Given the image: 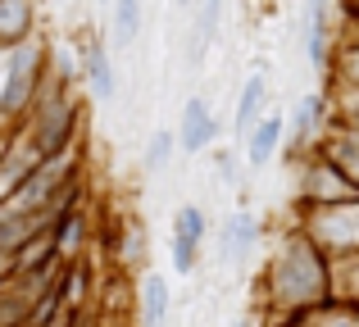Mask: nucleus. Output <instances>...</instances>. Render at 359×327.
<instances>
[{"label": "nucleus", "mask_w": 359, "mask_h": 327, "mask_svg": "<svg viewBox=\"0 0 359 327\" xmlns=\"http://www.w3.org/2000/svg\"><path fill=\"white\" fill-rule=\"evenodd\" d=\"M327 300H332V291H327V255L296 223H287L269 264H264V305L282 323H291Z\"/></svg>", "instance_id": "obj_1"}, {"label": "nucleus", "mask_w": 359, "mask_h": 327, "mask_svg": "<svg viewBox=\"0 0 359 327\" xmlns=\"http://www.w3.org/2000/svg\"><path fill=\"white\" fill-rule=\"evenodd\" d=\"M82 118H87V109H82V100H78V87L55 82L50 69H46L41 96H36V105L27 109V118L18 127H23L27 141L36 146V155H41V160H50V155H64V151H73V146H78Z\"/></svg>", "instance_id": "obj_2"}, {"label": "nucleus", "mask_w": 359, "mask_h": 327, "mask_svg": "<svg viewBox=\"0 0 359 327\" xmlns=\"http://www.w3.org/2000/svg\"><path fill=\"white\" fill-rule=\"evenodd\" d=\"M46 69H50V46L41 36H27L0 55V127H18L27 118V109L41 96Z\"/></svg>", "instance_id": "obj_3"}, {"label": "nucleus", "mask_w": 359, "mask_h": 327, "mask_svg": "<svg viewBox=\"0 0 359 327\" xmlns=\"http://www.w3.org/2000/svg\"><path fill=\"white\" fill-rule=\"evenodd\" d=\"M296 228L323 250L327 259L359 255V195L341 204H318V209H296Z\"/></svg>", "instance_id": "obj_4"}, {"label": "nucleus", "mask_w": 359, "mask_h": 327, "mask_svg": "<svg viewBox=\"0 0 359 327\" xmlns=\"http://www.w3.org/2000/svg\"><path fill=\"white\" fill-rule=\"evenodd\" d=\"M296 164V209H318V204H341V200H355V186L346 182V173L327 160L323 151H309L300 155Z\"/></svg>", "instance_id": "obj_5"}, {"label": "nucleus", "mask_w": 359, "mask_h": 327, "mask_svg": "<svg viewBox=\"0 0 359 327\" xmlns=\"http://www.w3.org/2000/svg\"><path fill=\"white\" fill-rule=\"evenodd\" d=\"M78 73H82V87L91 91V100L109 105V100L118 96L114 55H109V41L100 32H82V41H78Z\"/></svg>", "instance_id": "obj_6"}, {"label": "nucleus", "mask_w": 359, "mask_h": 327, "mask_svg": "<svg viewBox=\"0 0 359 327\" xmlns=\"http://www.w3.org/2000/svg\"><path fill=\"white\" fill-rule=\"evenodd\" d=\"M327 123H332V109H327V91H309V96L300 100L296 109H291V118H287V146H282V151H287L291 160L309 155V151L318 146V137L327 132Z\"/></svg>", "instance_id": "obj_7"}, {"label": "nucleus", "mask_w": 359, "mask_h": 327, "mask_svg": "<svg viewBox=\"0 0 359 327\" xmlns=\"http://www.w3.org/2000/svg\"><path fill=\"white\" fill-rule=\"evenodd\" d=\"M210 237V218H205L201 204H182L173 214V273H196L201 264V246Z\"/></svg>", "instance_id": "obj_8"}, {"label": "nucleus", "mask_w": 359, "mask_h": 327, "mask_svg": "<svg viewBox=\"0 0 359 327\" xmlns=\"http://www.w3.org/2000/svg\"><path fill=\"white\" fill-rule=\"evenodd\" d=\"M177 151L182 155H201V151H210L214 141H219V118H214V109H210V100L205 96H191L182 105V118H177Z\"/></svg>", "instance_id": "obj_9"}, {"label": "nucleus", "mask_w": 359, "mask_h": 327, "mask_svg": "<svg viewBox=\"0 0 359 327\" xmlns=\"http://www.w3.org/2000/svg\"><path fill=\"white\" fill-rule=\"evenodd\" d=\"M282 146H287V118L282 114H264L259 123L241 137V155H245L250 168H269L282 155Z\"/></svg>", "instance_id": "obj_10"}, {"label": "nucleus", "mask_w": 359, "mask_h": 327, "mask_svg": "<svg viewBox=\"0 0 359 327\" xmlns=\"http://www.w3.org/2000/svg\"><path fill=\"white\" fill-rule=\"evenodd\" d=\"M305 55L314 69H327L332 60V46H337V27H332V0H309L305 5Z\"/></svg>", "instance_id": "obj_11"}, {"label": "nucleus", "mask_w": 359, "mask_h": 327, "mask_svg": "<svg viewBox=\"0 0 359 327\" xmlns=\"http://www.w3.org/2000/svg\"><path fill=\"white\" fill-rule=\"evenodd\" d=\"M87 237H91V209H87V204H73V209H64L60 218L50 223L55 259H60V264H73V259H82V250H87Z\"/></svg>", "instance_id": "obj_12"}, {"label": "nucleus", "mask_w": 359, "mask_h": 327, "mask_svg": "<svg viewBox=\"0 0 359 327\" xmlns=\"http://www.w3.org/2000/svg\"><path fill=\"white\" fill-rule=\"evenodd\" d=\"M314 151H323L327 160L346 173V182L359 191V127H351V123H327V132L318 137Z\"/></svg>", "instance_id": "obj_13"}, {"label": "nucleus", "mask_w": 359, "mask_h": 327, "mask_svg": "<svg viewBox=\"0 0 359 327\" xmlns=\"http://www.w3.org/2000/svg\"><path fill=\"white\" fill-rule=\"evenodd\" d=\"M259 218L250 209H237L232 218H223V232H219V255L223 259H245L255 246H259Z\"/></svg>", "instance_id": "obj_14"}, {"label": "nucleus", "mask_w": 359, "mask_h": 327, "mask_svg": "<svg viewBox=\"0 0 359 327\" xmlns=\"http://www.w3.org/2000/svg\"><path fill=\"white\" fill-rule=\"evenodd\" d=\"M36 36V0H0V55Z\"/></svg>", "instance_id": "obj_15"}, {"label": "nucleus", "mask_w": 359, "mask_h": 327, "mask_svg": "<svg viewBox=\"0 0 359 327\" xmlns=\"http://www.w3.org/2000/svg\"><path fill=\"white\" fill-rule=\"evenodd\" d=\"M264 105H269V78H264V73H250V78L241 82L237 109H232V127H237V137H245L264 114H269Z\"/></svg>", "instance_id": "obj_16"}, {"label": "nucleus", "mask_w": 359, "mask_h": 327, "mask_svg": "<svg viewBox=\"0 0 359 327\" xmlns=\"http://www.w3.org/2000/svg\"><path fill=\"white\" fill-rule=\"evenodd\" d=\"M223 23V0H196V18H191V64H201V55L210 50V41L219 36Z\"/></svg>", "instance_id": "obj_17"}, {"label": "nucleus", "mask_w": 359, "mask_h": 327, "mask_svg": "<svg viewBox=\"0 0 359 327\" xmlns=\"http://www.w3.org/2000/svg\"><path fill=\"white\" fill-rule=\"evenodd\" d=\"M137 305H141V327H164L168 323V309H173V300H168V282L159 273H146Z\"/></svg>", "instance_id": "obj_18"}, {"label": "nucleus", "mask_w": 359, "mask_h": 327, "mask_svg": "<svg viewBox=\"0 0 359 327\" xmlns=\"http://www.w3.org/2000/svg\"><path fill=\"white\" fill-rule=\"evenodd\" d=\"M109 14H114V23H109L114 46H132L141 36V23H146V0H114Z\"/></svg>", "instance_id": "obj_19"}, {"label": "nucleus", "mask_w": 359, "mask_h": 327, "mask_svg": "<svg viewBox=\"0 0 359 327\" xmlns=\"http://www.w3.org/2000/svg\"><path fill=\"white\" fill-rule=\"evenodd\" d=\"M41 228H46L41 214H18V209H9V204H0V250H18Z\"/></svg>", "instance_id": "obj_20"}, {"label": "nucleus", "mask_w": 359, "mask_h": 327, "mask_svg": "<svg viewBox=\"0 0 359 327\" xmlns=\"http://www.w3.org/2000/svg\"><path fill=\"white\" fill-rule=\"evenodd\" d=\"M287 327H359V309H355V305L327 300V305H318V309H309V314H300V319H291Z\"/></svg>", "instance_id": "obj_21"}, {"label": "nucleus", "mask_w": 359, "mask_h": 327, "mask_svg": "<svg viewBox=\"0 0 359 327\" xmlns=\"http://www.w3.org/2000/svg\"><path fill=\"white\" fill-rule=\"evenodd\" d=\"M173 155H177V132L159 127V132H150L146 151H141V168H146V173H164V168L173 164Z\"/></svg>", "instance_id": "obj_22"}, {"label": "nucleus", "mask_w": 359, "mask_h": 327, "mask_svg": "<svg viewBox=\"0 0 359 327\" xmlns=\"http://www.w3.org/2000/svg\"><path fill=\"white\" fill-rule=\"evenodd\" d=\"M327 109H332V123L359 127V87H327Z\"/></svg>", "instance_id": "obj_23"}, {"label": "nucleus", "mask_w": 359, "mask_h": 327, "mask_svg": "<svg viewBox=\"0 0 359 327\" xmlns=\"http://www.w3.org/2000/svg\"><path fill=\"white\" fill-rule=\"evenodd\" d=\"M114 255L123 268H141V255H146V232H141V223H128L123 228V237L114 241Z\"/></svg>", "instance_id": "obj_24"}, {"label": "nucleus", "mask_w": 359, "mask_h": 327, "mask_svg": "<svg viewBox=\"0 0 359 327\" xmlns=\"http://www.w3.org/2000/svg\"><path fill=\"white\" fill-rule=\"evenodd\" d=\"M14 277H18V259H14V250H0V291H5Z\"/></svg>", "instance_id": "obj_25"}, {"label": "nucleus", "mask_w": 359, "mask_h": 327, "mask_svg": "<svg viewBox=\"0 0 359 327\" xmlns=\"http://www.w3.org/2000/svg\"><path fill=\"white\" fill-rule=\"evenodd\" d=\"M337 5H341V14H346V18H351V14H355V9H359V0H337Z\"/></svg>", "instance_id": "obj_26"}, {"label": "nucleus", "mask_w": 359, "mask_h": 327, "mask_svg": "<svg viewBox=\"0 0 359 327\" xmlns=\"http://www.w3.org/2000/svg\"><path fill=\"white\" fill-rule=\"evenodd\" d=\"M173 5H177V9H196V0H173Z\"/></svg>", "instance_id": "obj_27"}, {"label": "nucleus", "mask_w": 359, "mask_h": 327, "mask_svg": "<svg viewBox=\"0 0 359 327\" xmlns=\"http://www.w3.org/2000/svg\"><path fill=\"white\" fill-rule=\"evenodd\" d=\"M100 5H114V0H100Z\"/></svg>", "instance_id": "obj_28"}, {"label": "nucleus", "mask_w": 359, "mask_h": 327, "mask_svg": "<svg viewBox=\"0 0 359 327\" xmlns=\"http://www.w3.org/2000/svg\"><path fill=\"white\" fill-rule=\"evenodd\" d=\"M355 309H359V305H355Z\"/></svg>", "instance_id": "obj_29"}]
</instances>
